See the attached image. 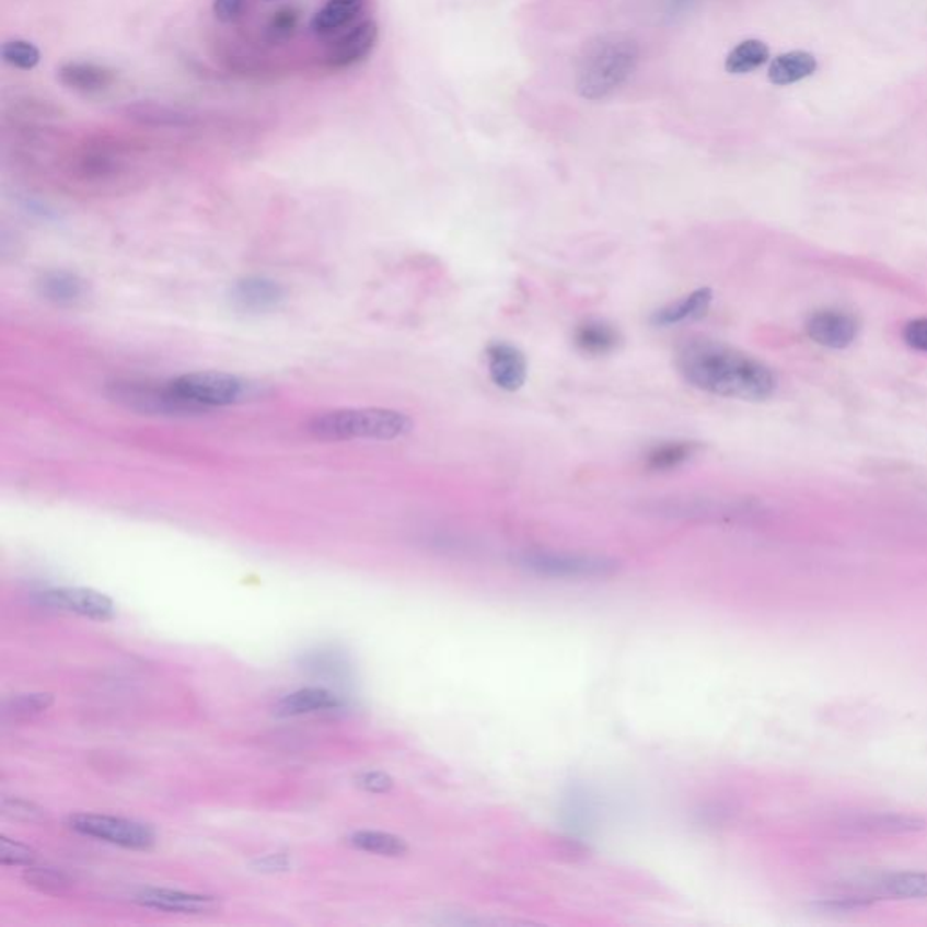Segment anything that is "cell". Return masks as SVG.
I'll use <instances>...</instances> for the list:
<instances>
[{"label":"cell","instance_id":"6da1fadb","mask_svg":"<svg viewBox=\"0 0 927 927\" xmlns=\"http://www.w3.org/2000/svg\"><path fill=\"white\" fill-rule=\"evenodd\" d=\"M677 372L686 383L718 397L763 403L774 397L777 375L766 362L727 343L692 337L676 354Z\"/></svg>","mask_w":927,"mask_h":927},{"label":"cell","instance_id":"7a4b0ae2","mask_svg":"<svg viewBox=\"0 0 927 927\" xmlns=\"http://www.w3.org/2000/svg\"><path fill=\"white\" fill-rule=\"evenodd\" d=\"M639 62V44L629 33L611 32L586 43L578 55V95L586 100L607 99L635 73Z\"/></svg>","mask_w":927,"mask_h":927},{"label":"cell","instance_id":"3957f363","mask_svg":"<svg viewBox=\"0 0 927 927\" xmlns=\"http://www.w3.org/2000/svg\"><path fill=\"white\" fill-rule=\"evenodd\" d=\"M174 414H207L229 408L263 395L262 386L251 379L229 372H190L163 381Z\"/></svg>","mask_w":927,"mask_h":927},{"label":"cell","instance_id":"277c9868","mask_svg":"<svg viewBox=\"0 0 927 927\" xmlns=\"http://www.w3.org/2000/svg\"><path fill=\"white\" fill-rule=\"evenodd\" d=\"M310 436L320 440L334 442H350V440H389L403 439L414 430V420L409 415L398 409L378 408H336L317 414L306 425Z\"/></svg>","mask_w":927,"mask_h":927},{"label":"cell","instance_id":"5b68a950","mask_svg":"<svg viewBox=\"0 0 927 927\" xmlns=\"http://www.w3.org/2000/svg\"><path fill=\"white\" fill-rule=\"evenodd\" d=\"M517 564L535 577L551 580L607 578L619 569V561L611 556L553 549L522 551L517 555Z\"/></svg>","mask_w":927,"mask_h":927},{"label":"cell","instance_id":"8992f818","mask_svg":"<svg viewBox=\"0 0 927 927\" xmlns=\"http://www.w3.org/2000/svg\"><path fill=\"white\" fill-rule=\"evenodd\" d=\"M69 828L126 849H149L157 844V832L135 819L115 818L105 813H77L68 819Z\"/></svg>","mask_w":927,"mask_h":927},{"label":"cell","instance_id":"52a82bcc","mask_svg":"<svg viewBox=\"0 0 927 927\" xmlns=\"http://www.w3.org/2000/svg\"><path fill=\"white\" fill-rule=\"evenodd\" d=\"M35 602L40 607L77 614L93 622H109L116 614L115 603L107 594L85 587H53L35 592Z\"/></svg>","mask_w":927,"mask_h":927},{"label":"cell","instance_id":"ba28073f","mask_svg":"<svg viewBox=\"0 0 927 927\" xmlns=\"http://www.w3.org/2000/svg\"><path fill=\"white\" fill-rule=\"evenodd\" d=\"M927 823L913 813L860 812L838 819L835 830L849 838L896 837L924 832Z\"/></svg>","mask_w":927,"mask_h":927},{"label":"cell","instance_id":"9c48e42d","mask_svg":"<svg viewBox=\"0 0 927 927\" xmlns=\"http://www.w3.org/2000/svg\"><path fill=\"white\" fill-rule=\"evenodd\" d=\"M804 331L819 346L828 350H844L857 341L860 323L846 310L821 309L808 315Z\"/></svg>","mask_w":927,"mask_h":927},{"label":"cell","instance_id":"30bf717a","mask_svg":"<svg viewBox=\"0 0 927 927\" xmlns=\"http://www.w3.org/2000/svg\"><path fill=\"white\" fill-rule=\"evenodd\" d=\"M232 306L246 314H268L281 309L287 301L283 285L267 276H245L229 290Z\"/></svg>","mask_w":927,"mask_h":927},{"label":"cell","instance_id":"8fae6325","mask_svg":"<svg viewBox=\"0 0 927 927\" xmlns=\"http://www.w3.org/2000/svg\"><path fill=\"white\" fill-rule=\"evenodd\" d=\"M379 26L372 19L357 22L356 26L343 32L339 37L331 44L326 51L325 62L332 69L354 68L362 60H367L378 46Z\"/></svg>","mask_w":927,"mask_h":927},{"label":"cell","instance_id":"7c38bea8","mask_svg":"<svg viewBox=\"0 0 927 927\" xmlns=\"http://www.w3.org/2000/svg\"><path fill=\"white\" fill-rule=\"evenodd\" d=\"M486 361L489 379L503 392H519L528 381L530 364L519 346L506 341L489 343L486 348Z\"/></svg>","mask_w":927,"mask_h":927},{"label":"cell","instance_id":"4fadbf2b","mask_svg":"<svg viewBox=\"0 0 927 927\" xmlns=\"http://www.w3.org/2000/svg\"><path fill=\"white\" fill-rule=\"evenodd\" d=\"M854 885L876 901H927L926 871H891Z\"/></svg>","mask_w":927,"mask_h":927},{"label":"cell","instance_id":"5bb4252c","mask_svg":"<svg viewBox=\"0 0 927 927\" xmlns=\"http://www.w3.org/2000/svg\"><path fill=\"white\" fill-rule=\"evenodd\" d=\"M135 902L157 912L182 913V915H204V913L218 909L216 896L169 890V888H143L135 895Z\"/></svg>","mask_w":927,"mask_h":927},{"label":"cell","instance_id":"9a60e30c","mask_svg":"<svg viewBox=\"0 0 927 927\" xmlns=\"http://www.w3.org/2000/svg\"><path fill=\"white\" fill-rule=\"evenodd\" d=\"M57 79L68 90L82 95H95L109 90L111 85L115 84L116 74L113 69L102 63L69 60L58 68Z\"/></svg>","mask_w":927,"mask_h":927},{"label":"cell","instance_id":"2e32d148","mask_svg":"<svg viewBox=\"0 0 927 927\" xmlns=\"http://www.w3.org/2000/svg\"><path fill=\"white\" fill-rule=\"evenodd\" d=\"M364 0H328L312 21L310 32L317 38L339 37L343 32L356 26L364 13Z\"/></svg>","mask_w":927,"mask_h":927},{"label":"cell","instance_id":"e0dca14e","mask_svg":"<svg viewBox=\"0 0 927 927\" xmlns=\"http://www.w3.org/2000/svg\"><path fill=\"white\" fill-rule=\"evenodd\" d=\"M714 293L710 289L692 290L683 298L672 301V303L661 306L656 310L654 314L650 315V323L656 328H672V326L685 325V323H694L708 314V310L712 306Z\"/></svg>","mask_w":927,"mask_h":927},{"label":"cell","instance_id":"ac0fdd59","mask_svg":"<svg viewBox=\"0 0 927 927\" xmlns=\"http://www.w3.org/2000/svg\"><path fill=\"white\" fill-rule=\"evenodd\" d=\"M654 511L661 517H672V519L716 520L743 517L744 513H749V508L708 500V498H683V500L672 498V500L658 503Z\"/></svg>","mask_w":927,"mask_h":927},{"label":"cell","instance_id":"d6986e66","mask_svg":"<svg viewBox=\"0 0 927 927\" xmlns=\"http://www.w3.org/2000/svg\"><path fill=\"white\" fill-rule=\"evenodd\" d=\"M341 697L336 692L323 688V686H306L299 691L287 694L276 703V714L281 718H296L306 714L334 712L343 708Z\"/></svg>","mask_w":927,"mask_h":927},{"label":"cell","instance_id":"ffe728a7","mask_svg":"<svg viewBox=\"0 0 927 927\" xmlns=\"http://www.w3.org/2000/svg\"><path fill=\"white\" fill-rule=\"evenodd\" d=\"M37 289L40 298L63 309L77 306L90 293L88 281L79 274L69 273V270H49L43 274L37 281Z\"/></svg>","mask_w":927,"mask_h":927},{"label":"cell","instance_id":"44dd1931","mask_svg":"<svg viewBox=\"0 0 927 927\" xmlns=\"http://www.w3.org/2000/svg\"><path fill=\"white\" fill-rule=\"evenodd\" d=\"M572 343L586 356H609L622 343V332L611 321L589 317L578 323L572 332Z\"/></svg>","mask_w":927,"mask_h":927},{"label":"cell","instance_id":"7402d4cb","mask_svg":"<svg viewBox=\"0 0 927 927\" xmlns=\"http://www.w3.org/2000/svg\"><path fill=\"white\" fill-rule=\"evenodd\" d=\"M702 450L696 440H661L645 451L644 466L650 473H671L685 466Z\"/></svg>","mask_w":927,"mask_h":927},{"label":"cell","instance_id":"603a6c76","mask_svg":"<svg viewBox=\"0 0 927 927\" xmlns=\"http://www.w3.org/2000/svg\"><path fill=\"white\" fill-rule=\"evenodd\" d=\"M598 802L591 791L582 786H572L564 804H561V818L571 835H583L589 833L598 821Z\"/></svg>","mask_w":927,"mask_h":927},{"label":"cell","instance_id":"cb8c5ba5","mask_svg":"<svg viewBox=\"0 0 927 927\" xmlns=\"http://www.w3.org/2000/svg\"><path fill=\"white\" fill-rule=\"evenodd\" d=\"M815 71H818V60L812 53L788 51L772 60L768 80L774 85H791L812 77Z\"/></svg>","mask_w":927,"mask_h":927},{"label":"cell","instance_id":"d4e9b609","mask_svg":"<svg viewBox=\"0 0 927 927\" xmlns=\"http://www.w3.org/2000/svg\"><path fill=\"white\" fill-rule=\"evenodd\" d=\"M348 844L359 851L381 855V857H404L408 854V844L404 838L393 833L375 832V830H359L351 833Z\"/></svg>","mask_w":927,"mask_h":927},{"label":"cell","instance_id":"484cf974","mask_svg":"<svg viewBox=\"0 0 927 927\" xmlns=\"http://www.w3.org/2000/svg\"><path fill=\"white\" fill-rule=\"evenodd\" d=\"M770 58V49L763 40L749 38L739 43L725 60V69L730 74H749L755 69L763 68Z\"/></svg>","mask_w":927,"mask_h":927},{"label":"cell","instance_id":"4316f807","mask_svg":"<svg viewBox=\"0 0 927 927\" xmlns=\"http://www.w3.org/2000/svg\"><path fill=\"white\" fill-rule=\"evenodd\" d=\"M299 27H301V11L296 5H281L268 16L263 35L270 46H283L298 37Z\"/></svg>","mask_w":927,"mask_h":927},{"label":"cell","instance_id":"83f0119b","mask_svg":"<svg viewBox=\"0 0 927 927\" xmlns=\"http://www.w3.org/2000/svg\"><path fill=\"white\" fill-rule=\"evenodd\" d=\"M55 697L44 692H32V694H16L4 702V714L8 718L27 719L48 712L53 707Z\"/></svg>","mask_w":927,"mask_h":927},{"label":"cell","instance_id":"f1b7e54d","mask_svg":"<svg viewBox=\"0 0 927 927\" xmlns=\"http://www.w3.org/2000/svg\"><path fill=\"white\" fill-rule=\"evenodd\" d=\"M24 880L27 885L48 895H62L74 884L73 879L63 871L55 870V868H35V866H27Z\"/></svg>","mask_w":927,"mask_h":927},{"label":"cell","instance_id":"f546056e","mask_svg":"<svg viewBox=\"0 0 927 927\" xmlns=\"http://www.w3.org/2000/svg\"><path fill=\"white\" fill-rule=\"evenodd\" d=\"M2 60L11 68L33 71L40 63V49L30 40L11 38L2 44Z\"/></svg>","mask_w":927,"mask_h":927},{"label":"cell","instance_id":"4dcf8cb0","mask_svg":"<svg viewBox=\"0 0 927 927\" xmlns=\"http://www.w3.org/2000/svg\"><path fill=\"white\" fill-rule=\"evenodd\" d=\"M2 813L5 818L21 823L40 824L48 821V813L44 808L37 807L35 802L19 799V797H4L2 799Z\"/></svg>","mask_w":927,"mask_h":927},{"label":"cell","instance_id":"1f68e13d","mask_svg":"<svg viewBox=\"0 0 927 927\" xmlns=\"http://www.w3.org/2000/svg\"><path fill=\"white\" fill-rule=\"evenodd\" d=\"M0 862L4 866H33L37 862V851L27 844L13 838H0Z\"/></svg>","mask_w":927,"mask_h":927},{"label":"cell","instance_id":"d6a6232c","mask_svg":"<svg viewBox=\"0 0 927 927\" xmlns=\"http://www.w3.org/2000/svg\"><path fill=\"white\" fill-rule=\"evenodd\" d=\"M246 5L248 0H215L212 13L221 24H234L245 15Z\"/></svg>","mask_w":927,"mask_h":927},{"label":"cell","instance_id":"836d02e7","mask_svg":"<svg viewBox=\"0 0 927 927\" xmlns=\"http://www.w3.org/2000/svg\"><path fill=\"white\" fill-rule=\"evenodd\" d=\"M357 786L368 793H386L392 790L393 779L381 770L362 772L356 779Z\"/></svg>","mask_w":927,"mask_h":927},{"label":"cell","instance_id":"e575fe53","mask_svg":"<svg viewBox=\"0 0 927 927\" xmlns=\"http://www.w3.org/2000/svg\"><path fill=\"white\" fill-rule=\"evenodd\" d=\"M902 337H904V343L909 348H913V350L927 354V317H918V320L909 321L904 326Z\"/></svg>","mask_w":927,"mask_h":927},{"label":"cell","instance_id":"d590c367","mask_svg":"<svg viewBox=\"0 0 927 927\" xmlns=\"http://www.w3.org/2000/svg\"><path fill=\"white\" fill-rule=\"evenodd\" d=\"M257 870L259 871H268V873H274V871H287L290 866H292V860H290L289 855L287 854H273L267 855V857H262V859H257L254 862Z\"/></svg>","mask_w":927,"mask_h":927}]
</instances>
